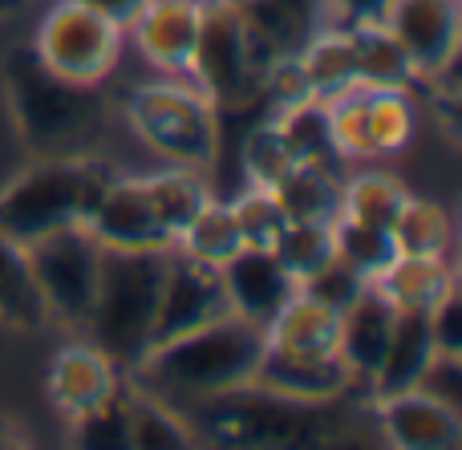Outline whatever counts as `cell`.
<instances>
[{
    "label": "cell",
    "mask_w": 462,
    "mask_h": 450,
    "mask_svg": "<svg viewBox=\"0 0 462 450\" xmlns=\"http://www.w3.org/2000/svg\"><path fill=\"white\" fill-rule=\"evenodd\" d=\"M143 191L151 199V211L159 219L162 235L171 240V248H175V235L195 219V211L211 199L203 175L191 167H167L159 175H143Z\"/></svg>",
    "instance_id": "cell-27"
},
{
    "label": "cell",
    "mask_w": 462,
    "mask_h": 450,
    "mask_svg": "<svg viewBox=\"0 0 462 450\" xmlns=\"http://www.w3.org/2000/svg\"><path fill=\"white\" fill-rule=\"evenodd\" d=\"M236 5L244 16L252 57L260 65V78L268 61H276L280 53H296L309 41V32L325 24L320 0H236Z\"/></svg>",
    "instance_id": "cell-17"
},
{
    "label": "cell",
    "mask_w": 462,
    "mask_h": 450,
    "mask_svg": "<svg viewBox=\"0 0 462 450\" xmlns=\"http://www.w3.org/2000/svg\"><path fill=\"white\" fill-rule=\"evenodd\" d=\"M78 5H86V8H94L97 16H106V21H114L118 29H126L130 21L138 16V8L146 5V0H78Z\"/></svg>",
    "instance_id": "cell-42"
},
{
    "label": "cell",
    "mask_w": 462,
    "mask_h": 450,
    "mask_svg": "<svg viewBox=\"0 0 462 450\" xmlns=\"http://www.w3.org/2000/svg\"><path fill=\"white\" fill-rule=\"evenodd\" d=\"M272 195H276L288 224H300V219L333 224L341 216V179L333 175V167H320V162H296L272 187Z\"/></svg>",
    "instance_id": "cell-25"
},
{
    "label": "cell",
    "mask_w": 462,
    "mask_h": 450,
    "mask_svg": "<svg viewBox=\"0 0 462 450\" xmlns=\"http://www.w3.org/2000/svg\"><path fill=\"white\" fill-rule=\"evenodd\" d=\"M377 21L398 37L418 78H442L455 69L462 37V0H385Z\"/></svg>",
    "instance_id": "cell-11"
},
{
    "label": "cell",
    "mask_w": 462,
    "mask_h": 450,
    "mask_svg": "<svg viewBox=\"0 0 462 450\" xmlns=\"http://www.w3.org/2000/svg\"><path fill=\"white\" fill-rule=\"evenodd\" d=\"M24 252H29V268L45 300V313L73 329H86L97 272H102V243L86 232V224H73L24 243Z\"/></svg>",
    "instance_id": "cell-7"
},
{
    "label": "cell",
    "mask_w": 462,
    "mask_h": 450,
    "mask_svg": "<svg viewBox=\"0 0 462 450\" xmlns=\"http://www.w3.org/2000/svg\"><path fill=\"white\" fill-rule=\"evenodd\" d=\"M224 276V292H227V308L236 317L252 325H268L272 317L284 308V300L292 297L300 284L284 272L272 248H239L227 264H219Z\"/></svg>",
    "instance_id": "cell-15"
},
{
    "label": "cell",
    "mask_w": 462,
    "mask_h": 450,
    "mask_svg": "<svg viewBox=\"0 0 462 450\" xmlns=\"http://www.w3.org/2000/svg\"><path fill=\"white\" fill-rule=\"evenodd\" d=\"M263 337H268V349H284V354H337L341 313L296 289L284 308L263 325Z\"/></svg>",
    "instance_id": "cell-21"
},
{
    "label": "cell",
    "mask_w": 462,
    "mask_h": 450,
    "mask_svg": "<svg viewBox=\"0 0 462 450\" xmlns=\"http://www.w3.org/2000/svg\"><path fill=\"white\" fill-rule=\"evenodd\" d=\"M231 216H236L244 248H272L280 227L288 224L280 203H276V195H272L268 187H247L239 199H231Z\"/></svg>",
    "instance_id": "cell-37"
},
{
    "label": "cell",
    "mask_w": 462,
    "mask_h": 450,
    "mask_svg": "<svg viewBox=\"0 0 462 450\" xmlns=\"http://www.w3.org/2000/svg\"><path fill=\"white\" fill-rule=\"evenodd\" d=\"M341 159H390L414 138V106L406 89L353 86L328 102Z\"/></svg>",
    "instance_id": "cell-9"
},
{
    "label": "cell",
    "mask_w": 462,
    "mask_h": 450,
    "mask_svg": "<svg viewBox=\"0 0 462 450\" xmlns=\"http://www.w3.org/2000/svg\"><path fill=\"white\" fill-rule=\"evenodd\" d=\"M272 256H276L280 264H284V272L300 284L304 276H312L325 260H333V224H312V219L284 224L280 235L272 240Z\"/></svg>",
    "instance_id": "cell-34"
},
{
    "label": "cell",
    "mask_w": 462,
    "mask_h": 450,
    "mask_svg": "<svg viewBox=\"0 0 462 450\" xmlns=\"http://www.w3.org/2000/svg\"><path fill=\"white\" fill-rule=\"evenodd\" d=\"M390 232L402 256H450V243H455L450 211L422 195H406Z\"/></svg>",
    "instance_id": "cell-29"
},
{
    "label": "cell",
    "mask_w": 462,
    "mask_h": 450,
    "mask_svg": "<svg viewBox=\"0 0 462 450\" xmlns=\"http://www.w3.org/2000/svg\"><path fill=\"white\" fill-rule=\"evenodd\" d=\"M126 114L134 134L151 146L154 154L171 162V167H211L219 146V118L216 106L183 78L167 81H146V86L130 89Z\"/></svg>",
    "instance_id": "cell-5"
},
{
    "label": "cell",
    "mask_w": 462,
    "mask_h": 450,
    "mask_svg": "<svg viewBox=\"0 0 462 450\" xmlns=\"http://www.w3.org/2000/svg\"><path fill=\"white\" fill-rule=\"evenodd\" d=\"M69 443L86 450H126L130 446V427H126V398L122 390L110 402L94 406V410L69 418Z\"/></svg>",
    "instance_id": "cell-36"
},
{
    "label": "cell",
    "mask_w": 462,
    "mask_h": 450,
    "mask_svg": "<svg viewBox=\"0 0 462 450\" xmlns=\"http://www.w3.org/2000/svg\"><path fill=\"white\" fill-rule=\"evenodd\" d=\"M365 284H369L365 276L353 272L345 260L333 256V260H325V264H320L312 276H304L300 292H309V297H317L320 305H328V308H337V313H341V308H349L353 300L361 297V289H365Z\"/></svg>",
    "instance_id": "cell-38"
},
{
    "label": "cell",
    "mask_w": 462,
    "mask_h": 450,
    "mask_svg": "<svg viewBox=\"0 0 462 450\" xmlns=\"http://www.w3.org/2000/svg\"><path fill=\"white\" fill-rule=\"evenodd\" d=\"M45 317L49 313H45L37 280H32L29 252H24V243L8 240V235L0 232V325L32 333Z\"/></svg>",
    "instance_id": "cell-28"
},
{
    "label": "cell",
    "mask_w": 462,
    "mask_h": 450,
    "mask_svg": "<svg viewBox=\"0 0 462 450\" xmlns=\"http://www.w3.org/2000/svg\"><path fill=\"white\" fill-rule=\"evenodd\" d=\"M353 41V61H357V86L369 89H410L418 81L414 61L406 57V49L398 45L390 29L382 21H357L345 24Z\"/></svg>",
    "instance_id": "cell-24"
},
{
    "label": "cell",
    "mask_w": 462,
    "mask_h": 450,
    "mask_svg": "<svg viewBox=\"0 0 462 450\" xmlns=\"http://www.w3.org/2000/svg\"><path fill=\"white\" fill-rule=\"evenodd\" d=\"M171 248L110 252L102 248L94 308L86 317L89 345H97L118 370H134L151 349L154 308H159L162 276H167Z\"/></svg>",
    "instance_id": "cell-2"
},
{
    "label": "cell",
    "mask_w": 462,
    "mask_h": 450,
    "mask_svg": "<svg viewBox=\"0 0 462 450\" xmlns=\"http://www.w3.org/2000/svg\"><path fill=\"white\" fill-rule=\"evenodd\" d=\"M8 446H21V430L8 418H0V450H8Z\"/></svg>",
    "instance_id": "cell-43"
},
{
    "label": "cell",
    "mask_w": 462,
    "mask_h": 450,
    "mask_svg": "<svg viewBox=\"0 0 462 450\" xmlns=\"http://www.w3.org/2000/svg\"><path fill=\"white\" fill-rule=\"evenodd\" d=\"M175 248L183 256H195L203 264H227L244 240H239V227H236V216H231V203H219V199H208L195 219L175 235Z\"/></svg>",
    "instance_id": "cell-31"
},
{
    "label": "cell",
    "mask_w": 462,
    "mask_h": 450,
    "mask_svg": "<svg viewBox=\"0 0 462 450\" xmlns=\"http://www.w3.org/2000/svg\"><path fill=\"white\" fill-rule=\"evenodd\" d=\"M414 390L434 398V402H447V406H455V410H462V354H442L439 349Z\"/></svg>",
    "instance_id": "cell-39"
},
{
    "label": "cell",
    "mask_w": 462,
    "mask_h": 450,
    "mask_svg": "<svg viewBox=\"0 0 462 450\" xmlns=\"http://www.w3.org/2000/svg\"><path fill=\"white\" fill-rule=\"evenodd\" d=\"M118 390V365L89 341L86 345H65L49 365V398L65 418H78V414L110 402Z\"/></svg>",
    "instance_id": "cell-18"
},
{
    "label": "cell",
    "mask_w": 462,
    "mask_h": 450,
    "mask_svg": "<svg viewBox=\"0 0 462 450\" xmlns=\"http://www.w3.org/2000/svg\"><path fill=\"white\" fill-rule=\"evenodd\" d=\"M126 398V427H130V446L138 450H179L191 446V422L167 406L162 398H151L143 390H122Z\"/></svg>",
    "instance_id": "cell-30"
},
{
    "label": "cell",
    "mask_w": 462,
    "mask_h": 450,
    "mask_svg": "<svg viewBox=\"0 0 462 450\" xmlns=\"http://www.w3.org/2000/svg\"><path fill=\"white\" fill-rule=\"evenodd\" d=\"M439 345H434V329H430V313H398L393 317V333L390 345L382 354V365L369 378V398H393L406 394L418 386V378L426 373V365L434 362Z\"/></svg>",
    "instance_id": "cell-20"
},
{
    "label": "cell",
    "mask_w": 462,
    "mask_h": 450,
    "mask_svg": "<svg viewBox=\"0 0 462 450\" xmlns=\"http://www.w3.org/2000/svg\"><path fill=\"white\" fill-rule=\"evenodd\" d=\"M374 284L398 313H430L450 289H458L450 256H402V252Z\"/></svg>",
    "instance_id": "cell-22"
},
{
    "label": "cell",
    "mask_w": 462,
    "mask_h": 450,
    "mask_svg": "<svg viewBox=\"0 0 462 450\" xmlns=\"http://www.w3.org/2000/svg\"><path fill=\"white\" fill-rule=\"evenodd\" d=\"M24 0H0V16H8V13H16Z\"/></svg>",
    "instance_id": "cell-44"
},
{
    "label": "cell",
    "mask_w": 462,
    "mask_h": 450,
    "mask_svg": "<svg viewBox=\"0 0 462 450\" xmlns=\"http://www.w3.org/2000/svg\"><path fill=\"white\" fill-rule=\"evenodd\" d=\"M239 167L247 175V187H268V191L296 167L276 122H260V126L247 130L244 142H239Z\"/></svg>",
    "instance_id": "cell-35"
},
{
    "label": "cell",
    "mask_w": 462,
    "mask_h": 450,
    "mask_svg": "<svg viewBox=\"0 0 462 450\" xmlns=\"http://www.w3.org/2000/svg\"><path fill=\"white\" fill-rule=\"evenodd\" d=\"M430 329H434V345L442 354H462V297L458 289H450L439 305L430 308Z\"/></svg>",
    "instance_id": "cell-40"
},
{
    "label": "cell",
    "mask_w": 462,
    "mask_h": 450,
    "mask_svg": "<svg viewBox=\"0 0 462 450\" xmlns=\"http://www.w3.org/2000/svg\"><path fill=\"white\" fill-rule=\"evenodd\" d=\"M276 130L284 138L288 154L296 162H320V167H333L341 154H337V138H333V110H328L325 97H304V102L280 106Z\"/></svg>",
    "instance_id": "cell-26"
},
{
    "label": "cell",
    "mask_w": 462,
    "mask_h": 450,
    "mask_svg": "<svg viewBox=\"0 0 462 450\" xmlns=\"http://www.w3.org/2000/svg\"><path fill=\"white\" fill-rule=\"evenodd\" d=\"M406 187L393 175L382 170H365V175L341 183V216L357 219V224H374V227H393L402 203H406Z\"/></svg>",
    "instance_id": "cell-33"
},
{
    "label": "cell",
    "mask_w": 462,
    "mask_h": 450,
    "mask_svg": "<svg viewBox=\"0 0 462 450\" xmlns=\"http://www.w3.org/2000/svg\"><path fill=\"white\" fill-rule=\"evenodd\" d=\"M231 313L227 308V292H224V276L216 264H203L195 256H183L179 248H171L167 260V276H162V292H159V308H154V329H151V345H162L171 337L211 325L216 317Z\"/></svg>",
    "instance_id": "cell-10"
},
{
    "label": "cell",
    "mask_w": 462,
    "mask_h": 450,
    "mask_svg": "<svg viewBox=\"0 0 462 450\" xmlns=\"http://www.w3.org/2000/svg\"><path fill=\"white\" fill-rule=\"evenodd\" d=\"M110 179V167L81 154H41L0 191V232L16 243H32L49 232L86 224Z\"/></svg>",
    "instance_id": "cell-4"
},
{
    "label": "cell",
    "mask_w": 462,
    "mask_h": 450,
    "mask_svg": "<svg viewBox=\"0 0 462 450\" xmlns=\"http://www.w3.org/2000/svg\"><path fill=\"white\" fill-rule=\"evenodd\" d=\"M199 21L203 0H146L134 21L126 24V32L134 37V49L146 65H154L167 78H187Z\"/></svg>",
    "instance_id": "cell-13"
},
{
    "label": "cell",
    "mask_w": 462,
    "mask_h": 450,
    "mask_svg": "<svg viewBox=\"0 0 462 450\" xmlns=\"http://www.w3.org/2000/svg\"><path fill=\"white\" fill-rule=\"evenodd\" d=\"M377 427L385 443L402 450H455L462 446V410L447 402L406 390L393 398H377Z\"/></svg>",
    "instance_id": "cell-16"
},
{
    "label": "cell",
    "mask_w": 462,
    "mask_h": 450,
    "mask_svg": "<svg viewBox=\"0 0 462 450\" xmlns=\"http://www.w3.org/2000/svg\"><path fill=\"white\" fill-rule=\"evenodd\" d=\"M385 0H320V16L328 24H357V21H377Z\"/></svg>",
    "instance_id": "cell-41"
},
{
    "label": "cell",
    "mask_w": 462,
    "mask_h": 450,
    "mask_svg": "<svg viewBox=\"0 0 462 450\" xmlns=\"http://www.w3.org/2000/svg\"><path fill=\"white\" fill-rule=\"evenodd\" d=\"M333 256L345 260L353 272H361L365 280H377L385 268L398 256L390 227H374V224H357V219H333Z\"/></svg>",
    "instance_id": "cell-32"
},
{
    "label": "cell",
    "mask_w": 462,
    "mask_h": 450,
    "mask_svg": "<svg viewBox=\"0 0 462 450\" xmlns=\"http://www.w3.org/2000/svg\"><path fill=\"white\" fill-rule=\"evenodd\" d=\"M187 81L216 110H239L260 97V65L247 45V29L236 0H203V21Z\"/></svg>",
    "instance_id": "cell-6"
},
{
    "label": "cell",
    "mask_w": 462,
    "mask_h": 450,
    "mask_svg": "<svg viewBox=\"0 0 462 450\" xmlns=\"http://www.w3.org/2000/svg\"><path fill=\"white\" fill-rule=\"evenodd\" d=\"M252 381L268 394L300 406H333L337 398H345L357 386L349 365L337 354H284V349L268 345H263Z\"/></svg>",
    "instance_id": "cell-12"
},
{
    "label": "cell",
    "mask_w": 462,
    "mask_h": 450,
    "mask_svg": "<svg viewBox=\"0 0 462 450\" xmlns=\"http://www.w3.org/2000/svg\"><path fill=\"white\" fill-rule=\"evenodd\" d=\"M8 106L24 146L37 154H69L102 114V94L89 81H69L53 73L32 45H21L5 61Z\"/></svg>",
    "instance_id": "cell-3"
},
{
    "label": "cell",
    "mask_w": 462,
    "mask_h": 450,
    "mask_svg": "<svg viewBox=\"0 0 462 450\" xmlns=\"http://www.w3.org/2000/svg\"><path fill=\"white\" fill-rule=\"evenodd\" d=\"M263 345H268V337L260 325L224 313L211 325L183 333V337L151 345L143 362L130 370V381L143 394L162 398L175 410H187L195 402L247 386L255 378Z\"/></svg>",
    "instance_id": "cell-1"
},
{
    "label": "cell",
    "mask_w": 462,
    "mask_h": 450,
    "mask_svg": "<svg viewBox=\"0 0 462 450\" xmlns=\"http://www.w3.org/2000/svg\"><path fill=\"white\" fill-rule=\"evenodd\" d=\"M393 317L398 308L377 292V284L369 280L361 289V297L353 300L349 308H341V337H337V357L349 365L353 381L357 386H369L374 370L382 365V354L390 345L393 333Z\"/></svg>",
    "instance_id": "cell-19"
},
{
    "label": "cell",
    "mask_w": 462,
    "mask_h": 450,
    "mask_svg": "<svg viewBox=\"0 0 462 450\" xmlns=\"http://www.w3.org/2000/svg\"><path fill=\"white\" fill-rule=\"evenodd\" d=\"M304 65V78H309V89L312 97H333L349 94L357 86V61H353V41H349V29L345 24H317L309 32L300 49H296Z\"/></svg>",
    "instance_id": "cell-23"
},
{
    "label": "cell",
    "mask_w": 462,
    "mask_h": 450,
    "mask_svg": "<svg viewBox=\"0 0 462 450\" xmlns=\"http://www.w3.org/2000/svg\"><path fill=\"white\" fill-rule=\"evenodd\" d=\"M86 232L110 252H143V248H171L151 199L143 191V179H110L106 191L86 216Z\"/></svg>",
    "instance_id": "cell-14"
},
{
    "label": "cell",
    "mask_w": 462,
    "mask_h": 450,
    "mask_svg": "<svg viewBox=\"0 0 462 450\" xmlns=\"http://www.w3.org/2000/svg\"><path fill=\"white\" fill-rule=\"evenodd\" d=\"M122 37L126 29L97 16L94 8L78 5V0H53L32 32V53L61 78L97 86L118 61Z\"/></svg>",
    "instance_id": "cell-8"
}]
</instances>
